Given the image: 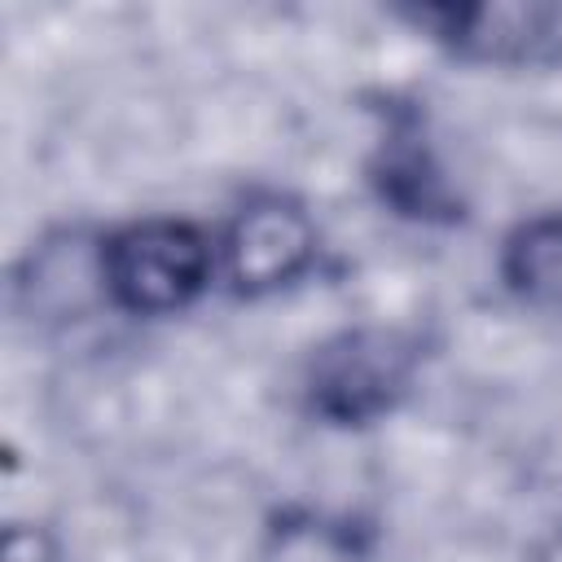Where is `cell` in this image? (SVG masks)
<instances>
[{
    "label": "cell",
    "instance_id": "1",
    "mask_svg": "<svg viewBox=\"0 0 562 562\" xmlns=\"http://www.w3.org/2000/svg\"><path fill=\"white\" fill-rule=\"evenodd\" d=\"M211 272V250L198 228L176 220H145L114 233L101 250V277L119 307L162 316L184 307Z\"/></svg>",
    "mask_w": 562,
    "mask_h": 562
},
{
    "label": "cell",
    "instance_id": "2",
    "mask_svg": "<svg viewBox=\"0 0 562 562\" xmlns=\"http://www.w3.org/2000/svg\"><path fill=\"white\" fill-rule=\"evenodd\" d=\"M413 378V347L391 329H347L325 342L307 373V400L329 422H369L386 413Z\"/></svg>",
    "mask_w": 562,
    "mask_h": 562
},
{
    "label": "cell",
    "instance_id": "3",
    "mask_svg": "<svg viewBox=\"0 0 562 562\" xmlns=\"http://www.w3.org/2000/svg\"><path fill=\"white\" fill-rule=\"evenodd\" d=\"M316 233L307 215L290 202H255L241 211L228 237V272L237 290H272L307 268Z\"/></svg>",
    "mask_w": 562,
    "mask_h": 562
},
{
    "label": "cell",
    "instance_id": "4",
    "mask_svg": "<svg viewBox=\"0 0 562 562\" xmlns=\"http://www.w3.org/2000/svg\"><path fill=\"white\" fill-rule=\"evenodd\" d=\"M553 9L483 4V9H422L417 22L435 26L443 44L479 61H531L553 44Z\"/></svg>",
    "mask_w": 562,
    "mask_h": 562
},
{
    "label": "cell",
    "instance_id": "5",
    "mask_svg": "<svg viewBox=\"0 0 562 562\" xmlns=\"http://www.w3.org/2000/svg\"><path fill=\"white\" fill-rule=\"evenodd\" d=\"M378 189L391 206H400L404 215L430 220V215H452V193L430 158V149L422 145V136L408 123L386 127V145L378 158Z\"/></svg>",
    "mask_w": 562,
    "mask_h": 562
},
{
    "label": "cell",
    "instance_id": "6",
    "mask_svg": "<svg viewBox=\"0 0 562 562\" xmlns=\"http://www.w3.org/2000/svg\"><path fill=\"white\" fill-rule=\"evenodd\" d=\"M501 272L518 299L536 307H562V215L527 220L505 241Z\"/></svg>",
    "mask_w": 562,
    "mask_h": 562
},
{
    "label": "cell",
    "instance_id": "7",
    "mask_svg": "<svg viewBox=\"0 0 562 562\" xmlns=\"http://www.w3.org/2000/svg\"><path fill=\"white\" fill-rule=\"evenodd\" d=\"M4 562H57L53 544L44 531H26V527H9L4 536Z\"/></svg>",
    "mask_w": 562,
    "mask_h": 562
}]
</instances>
